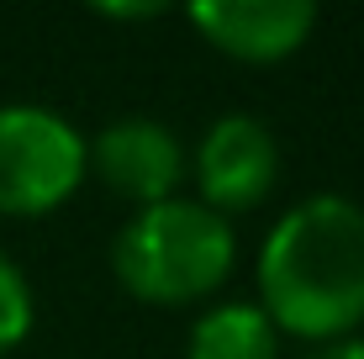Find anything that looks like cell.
<instances>
[{"instance_id": "cell-3", "label": "cell", "mask_w": 364, "mask_h": 359, "mask_svg": "<svg viewBox=\"0 0 364 359\" xmlns=\"http://www.w3.org/2000/svg\"><path fill=\"white\" fill-rule=\"evenodd\" d=\"M90 175L85 132L32 101L0 106V212L48 217Z\"/></svg>"}, {"instance_id": "cell-2", "label": "cell", "mask_w": 364, "mask_h": 359, "mask_svg": "<svg viewBox=\"0 0 364 359\" xmlns=\"http://www.w3.org/2000/svg\"><path fill=\"white\" fill-rule=\"evenodd\" d=\"M232 222L185 195L137 206L111 243V269H117L122 291H132L148 306H191L211 296L232 275Z\"/></svg>"}, {"instance_id": "cell-6", "label": "cell", "mask_w": 364, "mask_h": 359, "mask_svg": "<svg viewBox=\"0 0 364 359\" xmlns=\"http://www.w3.org/2000/svg\"><path fill=\"white\" fill-rule=\"evenodd\" d=\"M191 27L228 58L280 64L301 53L306 37L317 32V6L311 0H200L191 6Z\"/></svg>"}, {"instance_id": "cell-8", "label": "cell", "mask_w": 364, "mask_h": 359, "mask_svg": "<svg viewBox=\"0 0 364 359\" xmlns=\"http://www.w3.org/2000/svg\"><path fill=\"white\" fill-rule=\"evenodd\" d=\"M37 323V306H32V286L6 254H0V354H11Z\"/></svg>"}, {"instance_id": "cell-5", "label": "cell", "mask_w": 364, "mask_h": 359, "mask_svg": "<svg viewBox=\"0 0 364 359\" xmlns=\"http://www.w3.org/2000/svg\"><path fill=\"white\" fill-rule=\"evenodd\" d=\"M90 169L106 191H117L122 201L159 206L180 191L185 180V143L174 138L159 117H117L85 143Z\"/></svg>"}, {"instance_id": "cell-9", "label": "cell", "mask_w": 364, "mask_h": 359, "mask_svg": "<svg viewBox=\"0 0 364 359\" xmlns=\"http://www.w3.org/2000/svg\"><path fill=\"white\" fill-rule=\"evenodd\" d=\"M311 359H364V338H338V343H322Z\"/></svg>"}, {"instance_id": "cell-4", "label": "cell", "mask_w": 364, "mask_h": 359, "mask_svg": "<svg viewBox=\"0 0 364 359\" xmlns=\"http://www.w3.org/2000/svg\"><path fill=\"white\" fill-rule=\"evenodd\" d=\"M185 175H196L206 212H217V217L248 212L280 180V143H274L269 122L248 117V111H228V117H217L200 132L196 164Z\"/></svg>"}, {"instance_id": "cell-7", "label": "cell", "mask_w": 364, "mask_h": 359, "mask_svg": "<svg viewBox=\"0 0 364 359\" xmlns=\"http://www.w3.org/2000/svg\"><path fill=\"white\" fill-rule=\"evenodd\" d=\"M191 359H280V333L259 301H217L191 328Z\"/></svg>"}, {"instance_id": "cell-1", "label": "cell", "mask_w": 364, "mask_h": 359, "mask_svg": "<svg viewBox=\"0 0 364 359\" xmlns=\"http://www.w3.org/2000/svg\"><path fill=\"white\" fill-rule=\"evenodd\" d=\"M259 306L274 333L348 338L364 323V206L317 191L274 217L259 249Z\"/></svg>"}]
</instances>
